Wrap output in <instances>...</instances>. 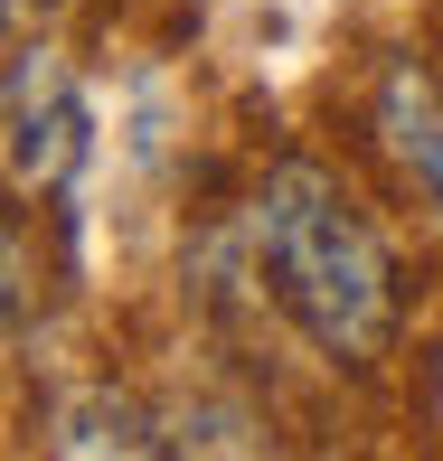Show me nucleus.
<instances>
[{"label": "nucleus", "instance_id": "1", "mask_svg": "<svg viewBox=\"0 0 443 461\" xmlns=\"http://www.w3.org/2000/svg\"><path fill=\"white\" fill-rule=\"evenodd\" d=\"M255 264L264 292L321 358H377L396 321V283H387V245L358 217V198L321 160H283L255 188Z\"/></svg>", "mask_w": 443, "mask_h": 461}, {"label": "nucleus", "instance_id": "2", "mask_svg": "<svg viewBox=\"0 0 443 461\" xmlns=\"http://www.w3.org/2000/svg\"><path fill=\"white\" fill-rule=\"evenodd\" d=\"M86 160H95V113L76 95V76L57 67V48H19L10 57V179L29 198H67Z\"/></svg>", "mask_w": 443, "mask_h": 461}, {"label": "nucleus", "instance_id": "3", "mask_svg": "<svg viewBox=\"0 0 443 461\" xmlns=\"http://www.w3.org/2000/svg\"><path fill=\"white\" fill-rule=\"evenodd\" d=\"M368 122H377V151L406 179V198L443 226V95H434V76L415 67V57H396V67L377 76V113Z\"/></svg>", "mask_w": 443, "mask_h": 461}, {"label": "nucleus", "instance_id": "4", "mask_svg": "<svg viewBox=\"0 0 443 461\" xmlns=\"http://www.w3.org/2000/svg\"><path fill=\"white\" fill-rule=\"evenodd\" d=\"M48 452L57 461H171L161 433L142 424V405L114 395V386H67L57 395L48 405Z\"/></svg>", "mask_w": 443, "mask_h": 461}]
</instances>
